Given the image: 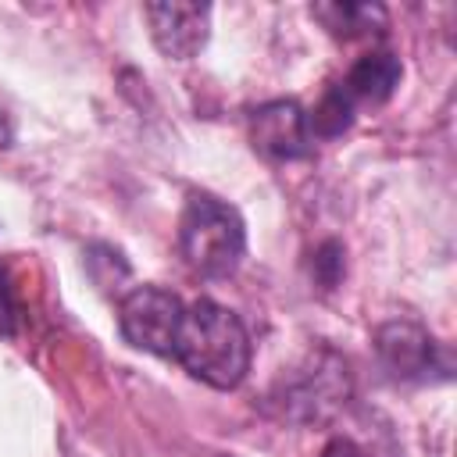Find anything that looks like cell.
I'll return each instance as SVG.
<instances>
[{
  "label": "cell",
  "mask_w": 457,
  "mask_h": 457,
  "mask_svg": "<svg viewBox=\"0 0 457 457\" xmlns=\"http://www.w3.org/2000/svg\"><path fill=\"white\" fill-rule=\"evenodd\" d=\"M400 57H393L389 50H375L364 54L350 64V71L332 82L321 100L314 104V111H307V129L311 139H336L353 125V114L361 107H378L393 96V89L400 86Z\"/></svg>",
  "instance_id": "3957f363"
},
{
  "label": "cell",
  "mask_w": 457,
  "mask_h": 457,
  "mask_svg": "<svg viewBox=\"0 0 457 457\" xmlns=\"http://www.w3.org/2000/svg\"><path fill=\"white\" fill-rule=\"evenodd\" d=\"M186 303L164 286H136L118 300V332L136 350L168 357Z\"/></svg>",
  "instance_id": "5b68a950"
},
{
  "label": "cell",
  "mask_w": 457,
  "mask_h": 457,
  "mask_svg": "<svg viewBox=\"0 0 457 457\" xmlns=\"http://www.w3.org/2000/svg\"><path fill=\"white\" fill-rule=\"evenodd\" d=\"M350 400V368L346 361L321 346L311 353L289 382H282L278 403L289 421H325Z\"/></svg>",
  "instance_id": "277c9868"
},
{
  "label": "cell",
  "mask_w": 457,
  "mask_h": 457,
  "mask_svg": "<svg viewBox=\"0 0 457 457\" xmlns=\"http://www.w3.org/2000/svg\"><path fill=\"white\" fill-rule=\"evenodd\" d=\"M250 143L261 157L286 164L314 154L307 111L296 100H268L250 111Z\"/></svg>",
  "instance_id": "52a82bcc"
},
{
  "label": "cell",
  "mask_w": 457,
  "mask_h": 457,
  "mask_svg": "<svg viewBox=\"0 0 457 457\" xmlns=\"http://www.w3.org/2000/svg\"><path fill=\"white\" fill-rule=\"evenodd\" d=\"M18 321H21V303H18L11 271L0 264V336H14L18 332Z\"/></svg>",
  "instance_id": "30bf717a"
},
{
  "label": "cell",
  "mask_w": 457,
  "mask_h": 457,
  "mask_svg": "<svg viewBox=\"0 0 457 457\" xmlns=\"http://www.w3.org/2000/svg\"><path fill=\"white\" fill-rule=\"evenodd\" d=\"M314 275L325 289H332L343 275V246L339 243H321L318 253H314Z\"/></svg>",
  "instance_id": "8fae6325"
},
{
  "label": "cell",
  "mask_w": 457,
  "mask_h": 457,
  "mask_svg": "<svg viewBox=\"0 0 457 457\" xmlns=\"http://www.w3.org/2000/svg\"><path fill=\"white\" fill-rule=\"evenodd\" d=\"M179 253L200 278H228L246 253V225L239 211L214 193L193 189L179 218Z\"/></svg>",
  "instance_id": "7a4b0ae2"
},
{
  "label": "cell",
  "mask_w": 457,
  "mask_h": 457,
  "mask_svg": "<svg viewBox=\"0 0 457 457\" xmlns=\"http://www.w3.org/2000/svg\"><path fill=\"white\" fill-rule=\"evenodd\" d=\"M7 139H11V125L4 118V111H0V146H7Z\"/></svg>",
  "instance_id": "4fadbf2b"
},
{
  "label": "cell",
  "mask_w": 457,
  "mask_h": 457,
  "mask_svg": "<svg viewBox=\"0 0 457 457\" xmlns=\"http://www.w3.org/2000/svg\"><path fill=\"white\" fill-rule=\"evenodd\" d=\"M321 457H364V453H361V446H357L353 439H332V443L321 450Z\"/></svg>",
  "instance_id": "7c38bea8"
},
{
  "label": "cell",
  "mask_w": 457,
  "mask_h": 457,
  "mask_svg": "<svg viewBox=\"0 0 457 457\" xmlns=\"http://www.w3.org/2000/svg\"><path fill=\"white\" fill-rule=\"evenodd\" d=\"M375 357L382 371L396 382H428V378H450V357L443 346L407 318L386 321L375 328Z\"/></svg>",
  "instance_id": "8992f818"
},
{
  "label": "cell",
  "mask_w": 457,
  "mask_h": 457,
  "mask_svg": "<svg viewBox=\"0 0 457 457\" xmlns=\"http://www.w3.org/2000/svg\"><path fill=\"white\" fill-rule=\"evenodd\" d=\"M311 14L336 36V39H357L386 29V7L378 4H314Z\"/></svg>",
  "instance_id": "9c48e42d"
},
{
  "label": "cell",
  "mask_w": 457,
  "mask_h": 457,
  "mask_svg": "<svg viewBox=\"0 0 457 457\" xmlns=\"http://www.w3.org/2000/svg\"><path fill=\"white\" fill-rule=\"evenodd\" d=\"M143 14H146L150 36L164 57L189 61L204 50L207 29H211L207 4H146Z\"/></svg>",
  "instance_id": "ba28073f"
},
{
  "label": "cell",
  "mask_w": 457,
  "mask_h": 457,
  "mask_svg": "<svg viewBox=\"0 0 457 457\" xmlns=\"http://www.w3.org/2000/svg\"><path fill=\"white\" fill-rule=\"evenodd\" d=\"M168 357L211 389H236L250 371L253 346L236 311L214 300H193L182 311Z\"/></svg>",
  "instance_id": "6da1fadb"
}]
</instances>
